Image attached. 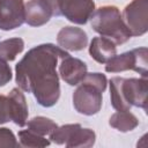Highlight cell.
Masks as SVG:
<instances>
[{"label":"cell","mask_w":148,"mask_h":148,"mask_svg":"<svg viewBox=\"0 0 148 148\" xmlns=\"http://www.w3.org/2000/svg\"><path fill=\"white\" fill-rule=\"evenodd\" d=\"M69 53L51 43L30 49L15 66V81L22 91L31 92L44 108L57 104L60 97L58 62Z\"/></svg>","instance_id":"cell-1"},{"label":"cell","mask_w":148,"mask_h":148,"mask_svg":"<svg viewBox=\"0 0 148 148\" xmlns=\"http://www.w3.org/2000/svg\"><path fill=\"white\" fill-rule=\"evenodd\" d=\"M110 99L116 111L131 110L132 106L147 110V77H120L110 79Z\"/></svg>","instance_id":"cell-2"},{"label":"cell","mask_w":148,"mask_h":148,"mask_svg":"<svg viewBox=\"0 0 148 148\" xmlns=\"http://www.w3.org/2000/svg\"><path fill=\"white\" fill-rule=\"evenodd\" d=\"M108 79L103 73H87L73 92V106L76 112L84 116L98 113L103 104V92Z\"/></svg>","instance_id":"cell-3"},{"label":"cell","mask_w":148,"mask_h":148,"mask_svg":"<svg viewBox=\"0 0 148 148\" xmlns=\"http://www.w3.org/2000/svg\"><path fill=\"white\" fill-rule=\"evenodd\" d=\"M89 20L94 31L111 39L116 45H121L132 37L119 8L116 6H102L95 9Z\"/></svg>","instance_id":"cell-4"},{"label":"cell","mask_w":148,"mask_h":148,"mask_svg":"<svg viewBox=\"0 0 148 148\" xmlns=\"http://www.w3.org/2000/svg\"><path fill=\"white\" fill-rule=\"evenodd\" d=\"M53 16H64L75 24H86L95 10L94 0H45Z\"/></svg>","instance_id":"cell-5"},{"label":"cell","mask_w":148,"mask_h":148,"mask_svg":"<svg viewBox=\"0 0 148 148\" xmlns=\"http://www.w3.org/2000/svg\"><path fill=\"white\" fill-rule=\"evenodd\" d=\"M49 139L56 145H65L68 148L91 147L96 141V133L91 128H84L80 124H66L58 126Z\"/></svg>","instance_id":"cell-6"},{"label":"cell","mask_w":148,"mask_h":148,"mask_svg":"<svg viewBox=\"0 0 148 148\" xmlns=\"http://www.w3.org/2000/svg\"><path fill=\"white\" fill-rule=\"evenodd\" d=\"M147 57H148L147 47H138L124 52L121 54H114L106 62L105 71L108 73L134 71L139 73L141 77H147V66H148Z\"/></svg>","instance_id":"cell-7"},{"label":"cell","mask_w":148,"mask_h":148,"mask_svg":"<svg viewBox=\"0 0 148 148\" xmlns=\"http://www.w3.org/2000/svg\"><path fill=\"white\" fill-rule=\"evenodd\" d=\"M121 17L133 36H142L148 30V0H132L123 10Z\"/></svg>","instance_id":"cell-8"},{"label":"cell","mask_w":148,"mask_h":148,"mask_svg":"<svg viewBox=\"0 0 148 148\" xmlns=\"http://www.w3.org/2000/svg\"><path fill=\"white\" fill-rule=\"evenodd\" d=\"M24 22L25 3L23 0H0V30H14Z\"/></svg>","instance_id":"cell-9"},{"label":"cell","mask_w":148,"mask_h":148,"mask_svg":"<svg viewBox=\"0 0 148 148\" xmlns=\"http://www.w3.org/2000/svg\"><path fill=\"white\" fill-rule=\"evenodd\" d=\"M88 73V67L84 61L71 57H64L59 64V75L69 86H77Z\"/></svg>","instance_id":"cell-10"},{"label":"cell","mask_w":148,"mask_h":148,"mask_svg":"<svg viewBox=\"0 0 148 148\" xmlns=\"http://www.w3.org/2000/svg\"><path fill=\"white\" fill-rule=\"evenodd\" d=\"M58 45L68 51H81L88 44L87 32L77 27H64L57 35Z\"/></svg>","instance_id":"cell-11"},{"label":"cell","mask_w":148,"mask_h":148,"mask_svg":"<svg viewBox=\"0 0 148 148\" xmlns=\"http://www.w3.org/2000/svg\"><path fill=\"white\" fill-rule=\"evenodd\" d=\"M9 103L10 121L20 127L25 126L28 121V104L24 94L20 88H13L7 95Z\"/></svg>","instance_id":"cell-12"},{"label":"cell","mask_w":148,"mask_h":148,"mask_svg":"<svg viewBox=\"0 0 148 148\" xmlns=\"http://www.w3.org/2000/svg\"><path fill=\"white\" fill-rule=\"evenodd\" d=\"M52 16L51 8L45 0H29L25 3V23L30 27H42Z\"/></svg>","instance_id":"cell-13"},{"label":"cell","mask_w":148,"mask_h":148,"mask_svg":"<svg viewBox=\"0 0 148 148\" xmlns=\"http://www.w3.org/2000/svg\"><path fill=\"white\" fill-rule=\"evenodd\" d=\"M89 54L98 64H106L114 54H117L116 44L105 37H94L89 44Z\"/></svg>","instance_id":"cell-14"},{"label":"cell","mask_w":148,"mask_h":148,"mask_svg":"<svg viewBox=\"0 0 148 148\" xmlns=\"http://www.w3.org/2000/svg\"><path fill=\"white\" fill-rule=\"evenodd\" d=\"M109 125L119 132L126 133V132H131L138 127L139 119L130 110L117 111L110 117Z\"/></svg>","instance_id":"cell-15"},{"label":"cell","mask_w":148,"mask_h":148,"mask_svg":"<svg viewBox=\"0 0 148 148\" xmlns=\"http://www.w3.org/2000/svg\"><path fill=\"white\" fill-rule=\"evenodd\" d=\"M24 40L20 37L8 38L0 42V59L5 61H13L23 51Z\"/></svg>","instance_id":"cell-16"},{"label":"cell","mask_w":148,"mask_h":148,"mask_svg":"<svg viewBox=\"0 0 148 148\" xmlns=\"http://www.w3.org/2000/svg\"><path fill=\"white\" fill-rule=\"evenodd\" d=\"M25 125H27V128H29L30 131L42 136H49L58 127V125L52 119L43 117V116L31 118L30 120L27 121Z\"/></svg>","instance_id":"cell-17"},{"label":"cell","mask_w":148,"mask_h":148,"mask_svg":"<svg viewBox=\"0 0 148 148\" xmlns=\"http://www.w3.org/2000/svg\"><path fill=\"white\" fill-rule=\"evenodd\" d=\"M18 143L21 147H32V148H40L46 147L51 143L50 139H46V136L38 135L37 133L30 131L29 128L21 130L18 132Z\"/></svg>","instance_id":"cell-18"},{"label":"cell","mask_w":148,"mask_h":148,"mask_svg":"<svg viewBox=\"0 0 148 148\" xmlns=\"http://www.w3.org/2000/svg\"><path fill=\"white\" fill-rule=\"evenodd\" d=\"M3 147H20V143L16 140L14 133L7 127H0V148Z\"/></svg>","instance_id":"cell-19"},{"label":"cell","mask_w":148,"mask_h":148,"mask_svg":"<svg viewBox=\"0 0 148 148\" xmlns=\"http://www.w3.org/2000/svg\"><path fill=\"white\" fill-rule=\"evenodd\" d=\"M7 121H10L8 97L5 95H0V125Z\"/></svg>","instance_id":"cell-20"},{"label":"cell","mask_w":148,"mask_h":148,"mask_svg":"<svg viewBox=\"0 0 148 148\" xmlns=\"http://www.w3.org/2000/svg\"><path fill=\"white\" fill-rule=\"evenodd\" d=\"M12 77L13 74L9 65L7 64V61L0 59V87L6 86L12 80Z\"/></svg>","instance_id":"cell-21"}]
</instances>
